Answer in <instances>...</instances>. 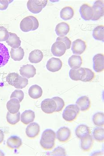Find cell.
Returning a JSON list of instances; mask_svg holds the SVG:
<instances>
[{
    "mask_svg": "<svg viewBox=\"0 0 104 156\" xmlns=\"http://www.w3.org/2000/svg\"><path fill=\"white\" fill-rule=\"evenodd\" d=\"M55 138V132L53 130L47 129L43 133L40 144L44 150H51L54 147Z\"/></svg>",
    "mask_w": 104,
    "mask_h": 156,
    "instance_id": "1",
    "label": "cell"
},
{
    "mask_svg": "<svg viewBox=\"0 0 104 156\" xmlns=\"http://www.w3.org/2000/svg\"><path fill=\"white\" fill-rule=\"evenodd\" d=\"M39 23L38 20L33 16H29L24 18L20 23V28L24 32L36 30Z\"/></svg>",
    "mask_w": 104,
    "mask_h": 156,
    "instance_id": "2",
    "label": "cell"
},
{
    "mask_svg": "<svg viewBox=\"0 0 104 156\" xmlns=\"http://www.w3.org/2000/svg\"><path fill=\"white\" fill-rule=\"evenodd\" d=\"M47 1L29 0L27 2V7L29 10L33 14H38L46 6Z\"/></svg>",
    "mask_w": 104,
    "mask_h": 156,
    "instance_id": "3",
    "label": "cell"
},
{
    "mask_svg": "<svg viewBox=\"0 0 104 156\" xmlns=\"http://www.w3.org/2000/svg\"><path fill=\"white\" fill-rule=\"evenodd\" d=\"M104 5L103 2L102 1H96L95 2L92 7L93 16L92 20L93 21H97L102 17L104 14Z\"/></svg>",
    "mask_w": 104,
    "mask_h": 156,
    "instance_id": "4",
    "label": "cell"
},
{
    "mask_svg": "<svg viewBox=\"0 0 104 156\" xmlns=\"http://www.w3.org/2000/svg\"><path fill=\"white\" fill-rule=\"evenodd\" d=\"M41 110L46 114H52L55 112L57 104L52 99H44L41 103Z\"/></svg>",
    "mask_w": 104,
    "mask_h": 156,
    "instance_id": "5",
    "label": "cell"
},
{
    "mask_svg": "<svg viewBox=\"0 0 104 156\" xmlns=\"http://www.w3.org/2000/svg\"><path fill=\"white\" fill-rule=\"evenodd\" d=\"M62 66V62L59 58H51L47 61L46 67L50 72H55L60 70Z\"/></svg>",
    "mask_w": 104,
    "mask_h": 156,
    "instance_id": "6",
    "label": "cell"
},
{
    "mask_svg": "<svg viewBox=\"0 0 104 156\" xmlns=\"http://www.w3.org/2000/svg\"><path fill=\"white\" fill-rule=\"evenodd\" d=\"M66 48L64 43L56 41L51 46V51L53 55L57 57L62 56L66 52Z\"/></svg>",
    "mask_w": 104,
    "mask_h": 156,
    "instance_id": "7",
    "label": "cell"
},
{
    "mask_svg": "<svg viewBox=\"0 0 104 156\" xmlns=\"http://www.w3.org/2000/svg\"><path fill=\"white\" fill-rule=\"evenodd\" d=\"M93 69L96 72L103 71L104 69V56L102 54H97L93 58Z\"/></svg>",
    "mask_w": 104,
    "mask_h": 156,
    "instance_id": "8",
    "label": "cell"
},
{
    "mask_svg": "<svg viewBox=\"0 0 104 156\" xmlns=\"http://www.w3.org/2000/svg\"><path fill=\"white\" fill-rule=\"evenodd\" d=\"M19 72L22 76L29 79L33 77L36 75V69L33 65L26 64L21 67Z\"/></svg>",
    "mask_w": 104,
    "mask_h": 156,
    "instance_id": "9",
    "label": "cell"
},
{
    "mask_svg": "<svg viewBox=\"0 0 104 156\" xmlns=\"http://www.w3.org/2000/svg\"><path fill=\"white\" fill-rule=\"evenodd\" d=\"M87 48L86 43L80 39L76 40L72 43V51L74 54L81 55L84 53Z\"/></svg>",
    "mask_w": 104,
    "mask_h": 156,
    "instance_id": "10",
    "label": "cell"
},
{
    "mask_svg": "<svg viewBox=\"0 0 104 156\" xmlns=\"http://www.w3.org/2000/svg\"><path fill=\"white\" fill-rule=\"evenodd\" d=\"M79 12L81 17L85 20L89 21L92 19L94 14L93 9L88 4L82 5L80 8Z\"/></svg>",
    "mask_w": 104,
    "mask_h": 156,
    "instance_id": "11",
    "label": "cell"
},
{
    "mask_svg": "<svg viewBox=\"0 0 104 156\" xmlns=\"http://www.w3.org/2000/svg\"><path fill=\"white\" fill-rule=\"evenodd\" d=\"M71 136V132L69 128L62 127L58 130L56 133L57 139L61 142H66L69 140Z\"/></svg>",
    "mask_w": 104,
    "mask_h": 156,
    "instance_id": "12",
    "label": "cell"
},
{
    "mask_svg": "<svg viewBox=\"0 0 104 156\" xmlns=\"http://www.w3.org/2000/svg\"><path fill=\"white\" fill-rule=\"evenodd\" d=\"M9 58L7 48L3 44L0 43V68L7 64Z\"/></svg>",
    "mask_w": 104,
    "mask_h": 156,
    "instance_id": "13",
    "label": "cell"
},
{
    "mask_svg": "<svg viewBox=\"0 0 104 156\" xmlns=\"http://www.w3.org/2000/svg\"><path fill=\"white\" fill-rule=\"evenodd\" d=\"M40 131V127L36 122L30 123L26 130V136L30 138H34L38 136Z\"/></svg>",
    "mask_w": 104,
    "mask_h": 156,
    "instance_id": "14",
    "label": "cell"
},
{
    "mask_svg": "<svg viewBox=\"0 0 104 156\" xmlns=\"http://www.w3.org/2000/svg\"><path fill=\"white\" fill-rule=\"evenodd\" d=\"M76 103L80 111H88L91 107V101L87 96H81L78 98Z\"/></svg>",
    "mask_w": 104,
    "mask_h": 156,
    "instance_id": "15",
    "label": "cell"
},
{
    "mask_svg": "<svg viewBox=\"0 0 104 156\" xmlns=\"http://www.w3.org/2000/svg\"><path fill=\"white\" fill-rule=\"evenodd\" d=\"M81 139V149L85 151H88L92 147V136L90 134H87L82 137Z\"/></svg>",
    "mask_w": 104,
    "mask_h": 156,
    "instance_id": "16",
    "label": "cell"
},
{
    "mask_svg": "<svg viewBox=\"0 0 104 156\" xmlns=\"http://www.w3.org/2000/svg\"><path fill=\"white\" fill-rule=\"evenodd\" d=\"M7 108L9 113L15 114L19 112L20 105V102L16 98H12L8 101L6 104Z\"/></svg>",
    "mask_w": 104,
    "mask_h": 156,
    "instance_id": "17",
    "label": "cell"
},
{
    "mask_svg": "<svg viewBox=\"0 0 104 156\" xmlns=\"http://www.w3.org/2000/svg\"><path fill=\"white\" fill-rule=\"evenodd\" d=\"M78 114L76 110L67 106L63 111L62 118L65 121L71 122L76 119Z\"/></svg>",
    "mask_w": 104,
    "mask_h": 156,
    "instance_id": "18",
    "label": "cell"
},
{
    "mask_svg": "<svg viewBox=\"0 0 104 156\" xmlns=\"http://www.w3.org/2000/svg\"><path fill=\"white\" fill-rule=\"evenodd\" d=\"M21 121L25 125H28L33 122L35 118L34 111L32 110H26L24 111L20 116Z\"/></svg>",
    "mask_w": 104,
    "mask_h": 156,
    "instance_id": "19",
    "label": "cell"
},
{
    "mask_svg": "<svg viewBox=\"0 0 104 156\" xmlns=\"http://www.w3.org/2000/svg\"><path fill=\"white\" fill-rule=\"evenodd\" d=\"M70 28L66 23L62 22L58 23L55 27L56 34L60 37H64L69 32Z\"/></svg>",
    "mask_w": 104,
    "mask_h": 156,
    "instance_id": "20",
    "label": "cell"
},
{
    "mask_svg": "<svg viewBox=\"0 0 104 156\" xmlns=\"http://www.w3.org/2000/svg\"><path fill=\"white\" fill-rule=\"evenodd\" d=\"M6 42L8 45L14 49L19 48L21 44L19 37L16 34L11 32H9V37Z\"/></svg>",
    "mask_w": 104,
    "mask_h": 156,
    "instance_id": "21",
    "label": "cell"
},
{
    "mask_svg": "<svg viewBox=\"0 0 104 156\" xmlns=\"http://www.w3.org/2000/svg\"><path fill=\"white\" fill-rule=\"evenodd\" d=\"M8 147L11 149H18L22 145L21 139L18 136H12L10 137L7 141Z\"/></svg>",
    "mask_w": 104,
    "mask_h": 156,
    "instance_id": "22",
    "label": "cell"
},
{
    "mask_svg": "<svg viewBox=\"0 0 104 156\" xmlns=\"http://www.w3.org/2000/svg\"><path fill=\"white\" fill-rule=\"evenodd\" d=\"M68 64L72 69L81 68L82 64V58L80 55H73L68 59Z\"/></svg>",
    "mask_w": 104,
    "mask_h": 156,
    "instance_id": "23",
    "label": "cell"
},
{
    "mask_svg": "<svg viewBox=\"0 0 104 156\" xmlns=\"http://www.w3.org/2000/svg\"><path fill=\"white\" fill-rule=\"evenodd\" d=\"M43 54L40 50L36 49L32 51L29 54V60L32 63H38L42 61Z\"/></svg>",
    "mask_w": 104,
    "mask_h": 156,
    "instance_id": "24",
    "label": "cell"
},
{
    "mask_svg": "<svg viewBox=\"0 0 104 156\" xmlns=\"http://www.w3.org/2000/svg\"><path fill=\"white\" fill-rule=\"evenodd\" d=\"M85 73V68H80L77 69H71L69 72V77L72 80L75 81L81 80Z\"/></svg>",
    "mask_w": 104,
    "mask_h": 156,
    "instance_id": "25",
    "label": "cell"
},
{
    "mask_svg": "<svg viewBox=\"0 0 104 156\" xmlns=\"http://www.w3.org/2000/svg\"><path fill=\"white\" fill-rule=\"evenodd\" d=\"M28 94L29 96L32 99H39L42 95V89L40 86L36 84H35L29 88V89Z\"/></svg>",
    "mask_w": 104,
    "mask_h": 156,
    "instance_id": "26",
    "label": "cell"
},
{
    "mask_svg": "<svg viewBox=\"0 0 104 156\" xmlns=\"http://www.w3.org/2000/svg\"><path fill=\"white\" fill-rule=\"evenodd\" d=\"M11 57L15 61H20L23 59L24 51L21 47L17 48H12L10 51Z\"/></svg>",
    "mask_w": 104,
    "mask_h": 156,
    "instance_id": "27",
    "label": "cell"
},
{
    "mask_svg": "<svg viewBox=\"0 0 104 156\" xmlns=\"http://www.w3.org/2000/svg\"><path fill=\"white\" fill-rule=\"evenodd\" d=\"M74 12L73 8L67 6L63 8L60 12V17L64 20L71 19L74 16Z\"/></svg>",
    "mask_w": 104,
    "mask_h": 156,
    "instance_id": "28",
    "label": "cell"
},
{
    "mask_svg": "<svg viewBox=\"0 0 104 156\" xmlns=\"http://www.w3.org/2000/svg\"><path fill=\"white\" fill-rule=\"evenodd\" d=\"M91 133V130L89 127L86 125H83V124L77 126L75 130V133H76V136L80 139L85 135H87V134H90Z\"/></svg>",
    "mask_w": 104,
    "mask_h": 156,
    "instance_id": "29",
    "label": "cell"
},
{
    "mask_svg": "<svg viewBox=\"0 0 104 156\" xmlns=\"http://www.w3.org/2000/svg\"><path fill=\"white\" fill-rule=\"evenodd\" d=\"M93 37L96 40L104 41V27L103 26H99L94 29L93 31Z\"/></svg>",
    "mask_w": 104,
    "mask_h": 156,
    "instance_id": "30",
    "label": "cell"
},
{
    "mask_svg": "<svg viewBox=\"0 0 104 156\" xmlns=\"http://www.w3.org/2000/svg\"><path fill=\"white\" fill-rule=\"evenodd\" d=\"M93 123L98 127H102L104 124V114L102 112H98L93 115Z\"/></svg>",
    "mask_w": 104,
    "mask_h": 156,
    "instance_id": "31",
    "label": "cell"
},
{
    "mask_svg": "<svg viewBox=\"0 0 104 156\" xmlns=\"http://www.w3.org/2000/svg\"><path fill=\"white\" fill-rule=\"evenodd\" d=\"M6 119L9 124L15 125L19 122L20 119V113L19 112L15 114H12L8 112L7 114Z\"/></svg>",
    "mask_w": 104,
    "mask_h": 156,
    "instance_id": "32",
    "label": "cell"
},
{
    "mask_svg": "<svg viewBox=\"0 0 104 156\" xmlns=\"http://www.w3.org/2000/svg\"><path fill=\"white\" fill-rule=\"evenodd\" d=\"M94 139L99 142H102L104 140V129L102 128H96L93 132Z\"/></svg>",
    "mask_w": 104,
    "mask_h": 156,
    "instance_id": "33",
    "label": "cell"
},
{
    "mask_svg": "<svg viewBox=\"0 0 104 156\" xmlns=\"http://www.w3.org/2000/svg\"><path fill=\"white\" fill-rule=\"evenodd\" d=\"M85 75L81 79V81L84 82H90L95 78V74L91 69L85 68Z\"/></svg>",
    "mask_w": 104,
    "mask_h": 156,
    "instance_id": "34",
    "label": "cell"
},
{
    "mask_svg": "<svg viewBox=\"0 0 104 156\" xmlns=\"http://www.w3.org/2000/svg\"><path fill=\"white\" fill-rule=\"evenodd\" d=\"M28 80L25 77L19 76L17 80L14 87L17 89H23L28 84Z\"/></svg>",
    "mask_w": 104,
    "mask_h": 156,
    "instance_id": "35",
    "label": "cell"
},
{
    "mask_svg": "<svg viewBox=\"0 0 104 156\" xmlns=\"http://www.w3.org/2000/svg\"><path fill=\"white\" fill-rule=\"evenodd\" d=\"M19 76V75L18 73H11L8 74V76H7V82L10 85L14 86L16 80Z\"/></svg>",
    "mask_w": 104,
    "mask_h": 156,
    "instance_id": "36",
    "label": "cell"
},
{
    "mask_svg": "<svg viewBox=\"0 0 104 156\" xmlns=\"http://www.w3.org/2000/svg\"><path fill=\"white\" fill-rule=\"evenodd\" d=\"M9 37V32L4 27H0V41H6Z\"/></svg>",
    "mask_w": 104,
    "mask_h": 156,
    "instance_id": "37",
    "label": "cell"
},
{
    "mask_svg": "<svg viewBox=\"0 0 104 156\" xmlns=\"http://www.w3.org/2000/svg\"><path fill=\"white\" fill-rule=\"evenodd\" d=\"M24 97V94L23 91L21 90H16L12 93L10 96V99L16 98L19 101L20 103L23 101Z\"/></svg>",
    "mask_w": 104,
    "mask_h": 156,
    "instance_id": "38",
    "label": "cell"
},
{
    "mask_svg": "<svg viewBox=\"0 0 104 156\" xmlns=\"http://www.w3.org/2000/svg\"><path fill=\"white\" fill-rule=\"evenodd\" d=\"M52 99L55 101L57 104V108L55 112H58L62 111L65 106V103L63 99L59 97H54L52 98Z\"/></svg>",
    "mask_w": 104,
    "mask_h": 156,
    "instance_id": "39",
    "label": "cell"
},
{
    "mask_svg": "<svg viewBox=\"0 0 104 156\" xmlns=\"http://www.w3.org/2000/svg\"><path fill=\"white\" fill-rule=\"evenodd\" d=\"M50 155L54 156H66V150L62 147H58L54 149Z\"/></svg>",
    "mask_w": 104,
    "mask_h": 156,
    "instance_id": "40",
    "label": "cell"
},
{
    "mask_svg": "<svg viewBox=\"0 0 104 156\" xmlns=\"http://www.w3.org/2000/svg\"><path fill=\"white\" fill-rule=\"evenodd\" d=\"M56 41H60L64 43V44L66 45V49H69L70 48L71 45V41L67 37H57Z\"/></svg>",
    "mask_w": 104,
    "mask_h": 156,
    "instance_id": "41",
    "label": "cell"
},
{
    "mask_svg": "<svg viewBox=\"0 0 104 156\" xmlns=\"http://www.w3.org/2000/svg\"><path fill=\"white\" fill-rule=\"evenodd\" d=\"M13 1H7V0H0V10H5L9 6V3Z\"/></svg>",
    "mask_w": 104,
    "mask_h": 156,
    "instance_id": "42",
    "label": "cell"
},
{
    "mask_svg": "<svg viewBox=\"0 0 104 156\" xmlns=\"http://www.w3.org/2000/svg\"><path fill=\"white\" fill-rule=\"evenodd\" d=\"M4 137H5V136H4L3 131L0 129V144L2 143L3 141H4Z\"/></svg>",
    "mask_w": 104,
    "mask_h": 156,
    "instance_id": "43",
    "label": "cell"
},
{
    "mask_svg": "<svg viewBox=\"0 0 104 156\" xmlns=\"http://www.w3.org/2000/svg\"><path fill=\"white\" fill-rule=\"evenodd\" d=\"M4 155H5V154H4L3 153V152L2 151H1V150H0V156Z\"/></svg>",
    "mask_w": 104,
    "mask_h": 156,
    "instance_id": "44",
    "label": "cell"
}]
</instances>
